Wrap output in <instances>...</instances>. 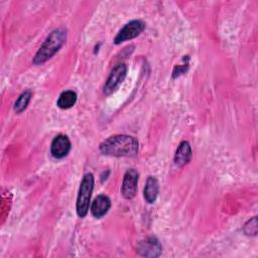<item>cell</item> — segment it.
Listing matches in <instances>:
<instances>
[{
	"label": "cell",
	"mask_w": 258,
	"mask_h": 258,
	"mask_svg": "<svg viewBox=\"0 0 258 258\" xmlns=\"http://www.w3.org/2000/svg\"><path fill=\"white\" fill-rule=\"evenodd\" d=\"M99 148L105 155L133 157L138 153V141L129 135H114L105 139Z\"/></svg>",
	"instance_id": "6da1fadb"
},
{
	"label": "cell",
	"mask_w": 258,
	"mask_h": 258,
	"mask_svg": "<svg viewBox=\"0 0 258 258\" xmlns=\"http://www.w3.org/2000/svg\"><path fill=\"white\" fill-rule=\"evenodd\" d=\"M67 30L63 28H57L52 30L49 35L45 38L39 49L36 51L33 57V63L36 66L42 64L43 62L50 59L66 43Z\"/></svg>",
	"instance_id": "7a4b0ae2"
},
{
	"label": "cell",
	"mask_w": 258,
	"mask_h": 258,
	"mask_svg": "<svg viewBox=\"0 0 258 258\" xmlns=\"http://www.w3.org/2000/svg\"><path fill=\"white\" fill-rule=\"evenodd\" d=\"M94 175L91 172L86 173L81 181L76 204L77 214L80 218L86 217L89 212V206L94 188Z\"/></svg>",
	"instance_id": "3957f363"
},
{
	"label": "cell",
	"mask_w": 258,
	"mask_h": 258,
	"mask_svg": "<svg viewBox=\"0 0 258 258\" xmlns=\"http://www.w3.org/2000/svg\"><path fill=\"white\" fill-rule=\"evenodd\" d=\"M144 28H145V23L143 21L138 20V19L132 20V21L128 22L123 28H121V30L116 35L114 42L116 44H120L124 41L135 38L141 34V32L144 30Z\"/></svg>",
	"instance_id": "277c9868"
},
{
	"label": "cell",
	"mask_w": 258,
	"mask_h": 258,
	"mask_svg": "<svg viewBox=\"0 0 258 258\" xmlns=\"http://www.w3.org/2000/svg\"><path fill=\"white\" fill-rule=\"evenodd\" d=\"M138 178L139 174L134 168H130L125 172L121 186V191L125 199L131 200L135 197L137 192Z\"/></svg>",
	"instance_id": "5b68a950"
},
{
	"label": "cell",
	"mask_w": 258,
	"mask_h": 258,
	"mask_svg": "<svg viewBox=\"0 0 258 258\" xmlns=\"http://www.w3.org/2000/svg\"><path fill=\"white\" fill-rule=\"evenodd\" d=\"M127 73V68L124 63H119L117 64L112 72L110 73L105 86H104V93L106 95H110L111 93H113L118 86L123 82L125 76Z\"/></svg>",
	"instance_id": "8992f818"
},
{
	"label": "cell",
	"mask_w": 258,
	"mask_h": 258,
	"mask_svg": "<svg viewBox=\"0 0 258 258\" xmlns=\"http://www.w3.org/2000/svg\"><path fill=\"white\" fill-rule=\"evenodd\" d=\"M72 143L67 135L59 134L55 136L50 145V153L54 158L60 159L66 157L71 151Z\"/></svg>",
	"instance_id": "52a82bcc"
},
{
	"label": "cell",
	"mask_w": 258,
	"mask_h": 258,
	"mask_svg": "<svg viewBox=\"0 0 258 258\" xmlns=\"http://www.w3.org/2000/svg\"><path fill=\"white\" fill-rule=\"evenodd\" d=\"M161 244L154 237H149L139 242L137 246L138 254L144 257H158L161 253Z\"/></svg>",
	"instance_id": "ba28073f"
},
{
	"label": "cell",
	"mask_w": 258,
	"mask_h": 258,
	"mask_svg": "<svg viewBox=\"0 0 258 258\" xmlns=\"http://www.w3.org/2000/svg\"><path fill=\"white\" fill-rule=\"evenodd\" d=\"M110 208H111L110 199L105 195H99L98 197L95 198V200L92 203L91 213L95 218L100 219L108 213Z\"/></svg>",
	"instance_id": "9c48e42d"
},
{
	"label": "cell",
	"mask_w": 258,
	"mask_h": 258,
	"mask_svg": "<svg viewBox=\"0 0 258 258\" xmlns=\"http://www.w3.org/2000/svg\"><path fill=\"white\" fill-rule=\"evenodd\" d=\"M192 156L190 145L187 141H181L174 154V164L178 167H182L187 164Z\"/></svg>",
	"instance_id": "30bf717a"
},
{
	"label": "cell",
	"mask_w": 258,
	"mask_h": 258,
	"mask_svg": "<svg viewBox=\"0 0 258 258\" xmlns=\"http://www.w3.org/2000/svg\"><path fill=\"white\" fill-rule=\"evenodd\" d=\"M158 190H159V186H158L157 179L153 176H148L143 189V196L145 201L148 204H153L157 199Z\"/></svg>",
	"instance_id": "8fae6325"
},
{
	"label": "cell",
	"mask_w": 258,
	"mask_h": 258,
	"mask_svg": "<svg viewBox=\"0 0 258 258\" xmlns=\"http://www.w3.org/2000/svg\"><path fill=\"white\" fill-rule=\"evenodd\" d=\"M77 102V94L76 92L72 91V90H68L62 92L57 101H56V105L58 108L60 109H70L72 108Z\"/></svg>",
	"instance_id": "7c38bea8"
},
{
	"label": "cell",
	"mask_w": 258,
	"mask_h": 258,
	"mask_svg": "<svg viewBox=\"0 0 258 258\" xmlns=\"http://www.w3.org/2000/svg\"><path fill=\"white\" fill-rule=\"evenodd\" d=\"M31 92L30 91H25L23 92L19 97L18 99L16 100L15 104H14V111L15 113L19 114V113H22L28 106L30 100H31Z\"/></svg>",
	"instance_id": "4fadbf2b"
},
{
	"label": "cell",
	"mask_w": 258,
	"mask_h": 258,
	"mask_svg": "<svg viewBox=\"0 0 258 258\" xmlns=\"http://www.w3.org/2000/svg\"><path fill=\"white\" fill-rule=\"evenodd\" d=\"M243 231L248 236H255L257 234V218L253 217L243 227Z\"/></svg>",
	"instance_id": "5bb4252c"
},
{
	"label": "cell",
	"mask_w": 258,
	"mask_h": 258,
	"mask_svg": "<svg viewBox=\"0 0 258 258\" xmlns=\"http://www.w3.org/2000/svg\"><path fill=\"white\" fill-rule=\"evenodd\" d=\"M187 68H188V64H183V66H177L174 68L173 70V74H172V77L173 78H176L178 76H180L181 74H184L186 71H187Z\"/></svg>",
	"instance_id": "9a60e30c"
}]
</instances>
